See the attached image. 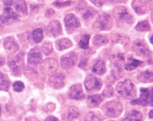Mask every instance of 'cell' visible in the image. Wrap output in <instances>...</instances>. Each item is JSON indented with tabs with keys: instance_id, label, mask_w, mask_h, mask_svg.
<instances>
[{
	"instance_id": "60d3db41",
	"label": "cell",
	"mask_w": 153,
	"mask_h": 121,
	"mask_svg": "<svg viewBox=\"0 0 153 121\" xmlns=\"http://www.w3.org/2000/svg\"><path fill=\"white\" fill-rule=\"evenodd\" d=\"M45 121H59V120L56 118L55 117L53 116H50L46 118Z\"/></svg>"
},
{
	"instance_id": "bcb514c9",
	"label": "cell",
	"mask_w": 153,
	"mask_h": 121,
	"mask_svg": "<svg viewBox=\"0 0 153 121\" xmlns=\"http://www.w3.org/2000/svg\"><path fill=\"white\" fill-rule=\"evenodd\" d=\"M110 1H111L112 3H117V2H119V3H120V0H110Z\"/></svg>"
},
{
	"instance_id": "681fc988",
	"label": "cell",
	"mask_w": 153,
	"mask_h": 121,
	"mask_svg": "<svg viewBox=\"0 0 153 121\" xmlns=\"http://www.w3.org/2000/svg\"><path fill=\"white\" fill-rule=\"evenodd\" d=\"M120 2H122V1H125V0H120Z\"/></svg>"
},
{
	"instance_id": "e0dca14e",
	"label": "cell",
	"mask_w": 153,
	"mask_h": 121,
	"mask_svg": "<svg viewBox=\"0 0 153 121\" xmlns=\"http://www.w3.org/2000/svg\"><path fill=\"white\" fill-rule=\"evenodd\" d=\"M5 49L10 54H14L19 49V45L12 37H8L4 43Z\"/></svg>"
},
{
	"instance_id": "7a4b0ae2",
	"label": "cell",
	"mask_w": 153,
	"mask_h": 121,
	"mask_svg": "<svg viewBox=\"0 0 153 121\" xmlns=\"http://www.w3.org/2000/svg\"><path fill=\"white\" fill-rule=\"evenodd\" d=\"M103 111L108 117L116 118L122 114L123 111V106L118 102H108L103 106Z\"/></svg>"
},
{
	"instance_id": "83f0119b",
	"label": "cell",
	"mask_w": 153,
	"mask_h": 121,
	"mask_svg": "<svg viewBox=\"0 0 153 121\" xmlns=\"http://www.w3.org/2000/svg\"><path fill=\"white\" fill-rule=\"evenodd\" d=\"M79 114V112L78 108L75 106H72L69 107L68 110V119L69 121H72L78 117Z\"/></svg>"
},
{
	"instance_id": "ffe728a7",
	"label": "cell",
	"mask_w": 153,
	"mask_h": 121,
	"mask_svg": "<svg viewBox=\"0 0 153 121\" xmlns=\"http://www.w3.org/2000/svg\"><path fill=\"white\" fill-rule=\"evenodd\" d=\"M3 20L4 21H9L10 20H17L19 18V15L14 12L11 7H5L4 10Z\"/></svg>"
},
{
	"instance_id": "8d00e7d4",
	"label": "cell",
	"mask_w": 153,
	"mask_h": 121,
	"mask_svg": "<svg viewBox=\"0 0 153 121\" xmlns=\"http://www.w3.org/2000/svg\"><path fill=\"white\" fill-rule=\"evenodd\" d=\"M95 11L93 9H88L85 12L83 13V18L84 20H87V19L92 18L95 15Z\"/></svg>"
},
{
	"instance_id": "7402d4cb",
	"label": "cell",
	"mask_w": 153,
	"mask_h": 121,
	"mask_svg": "<svg viewBox=\"0 0 153 121\" xmlns=\"http://www.w3.org/2000/svg\"><path fill=\"white\" fill-rule=\"evenodd\" d=\"M13 5H14L15 10L18 14L22 13L23 15H26L28 13L27 5L24 0H16L15 2H13Z\"/></svg>"
},
{
	"instance_id": "c3c4849f",
	"label": "cell",
	"mask_w": 153,
	"mask_h": 121,
	"mask_svg": "<svg viewBox=\"0 0 153 121\" xmlns=\"http://www.w3.org/2000/svg\"><path fill=\"white\" fill-rule=\"evenodd\" d=\"M151 42L152 44V35L151 38Z\"/></svg>"
},
{
	"instance_id": "4dcf8cb0",
	"label": "cell",
	"mask_w": 153,
	"mask_h": 121,
	"mask_svg": "<svg viewBox=\"0 0 153 121\" xmlns=\"http://www.w3.org/2000/svg\"><path fill=\"white\" fill-rule=\"evenodd\" d=\"M33 40L36 43H40L43 38V31L42 29L38 28L34 30L32 32Z\"/></svg>"
},
{
	"instance_id": "8fae6325",
	"label": "cell",
	"mask_w": 153,
	"mask_h": 121,
	"mask_svg": "<svg viewBox=\"0 0 153 121\" xmlns=\"http://www.w3.org/2000/svg\"><path fill=\"white\" fill-rule=\"evenodd\" d=\"M68 97L73 100H83L85 98V94H84L81 84H76L73 85L68 92Z\"/></svg>"
},
{
	"instance_id": "52a82bcc",
	"label": "cell",
	"mask_w": 153,
	"mask_h": 121,
	"mask_svg": "<svg viewBox=\"0 0 153 121\" xmlns=\"http://www.w3.org/2000/svg\"><path fill=\"white\" fill-rule=\"evenodd\" d=\"M111 20L110 15L107 13H102L98 15L96 20L95 21V27L99 31H105L110 30L111 26Z\"/></svg>"
},
{
	"instance_id": "d6986e66",
	"label": "cell",
	"mask_w": 153,
	"mask_h": 121,
	"mask_svg": "<svg viewBox=\"0 0 153 121\" xmlns=\"http://www.w3.org/2000/svg\"><path fill=\"white\" fill-rule=\"evenodd\" d=\"M122 121H143V114L140 112L132 110L126 114Z\"/></svg>"
},
{
	"instance_id": "30bf717a",
	"label": "cell",
	"mask_w": 153,
	"mask_h": 121,
	"mask_svg": "<svg viewBox=\"0 0 153 121\" xmlns=\"http://www.w3.org/2000/svg\"><path fill=\"white\" fill-rule=\"evenodd\" d=\"M77 60V54L71 52L65 54L61 57V64L62 66L65 68H71L76 64Z\"/></svg>"
},
{
	"instance_id": "74e56055",
	"label": "cell",
	"mask_w": 153,
	"mask_h": 121,
	"mask_svg": "<svg viewBox=\"0 0 153 121\" xmlns=\"http://www.w3.org/2000/svg\"><path fill=\"white\" fill-rule=\"evenodd\" d=\"M95 6L101 7L106 2V0H89Z\"/></svg>"
},
{
	"instance_id": "3957f363",
	"label": "cell",
	"mask_w": 153,
	"mask_h": 121,
	"mask_svg": "<svg viewBox=\"0 0 153 121\" xmlns=\"http://www.w3.org/2000/svg\"><path fill=\"white\" fill-rule=\"evenodd\" d=\"M153 92L152 88L151 89H141L140 95L138 99H134L131 101V104L133 105L138 104L141 106H152Z\"/></svg>"
},
{
	"instance_id": "f546056e",
	"label": "cell",
	"mask_w": 153,
	"mask_h": 121,
	"mask_svg": "<svg viewBox=\"0 0 153 121\" xmlns=\"http://www.w3.org/2000/svg\"><path fill=\"white\" fill-rule=\"evenodd\" d=\"M90 35L89 34H84L79 42V46L82 49H88Z\"/></svg>"
},
{
	"instance_id": "7c38bea8",
	"label": "cell",
	"mask_w": 153,
	"mask_h": 121,
	"mask_svg": "<svg viewBox=\"0 0 153 121\" xmlns=\"http://www.w3.org/2000/svg\"><path fill=\"white\" fill-rule=\"evenodd\" d=\"M23 65V59L20 56L15 57L14 58L9 60L8 66L12 70V72L15 76H20L22 72Z\"/></svg>"
},
{
	"instance_id": "f35d334b",
	"label": "cell",
	"mask_w": 153,
	"mask_h": 121,
	"mask_svg": "<svg viewBox=\"0 0 153 121\" xmlns=\"http://www.w3.org/2000/svg\"><path fill=\"white\" fill-rule=\"evenodd\" d=\"M71 4V1H66V2H64V3L56 2V3H54V5H55V6H56V7H62L68 6V5H69Z\"/></svg>"
},
{
	"instance_id": "9a60e30c",
	"label": "cell",
	"mask_w": 153,
	"mask_h": 121,
	"mask_svg": "<svg viewBox=\"0 0 153 121\" xmlns=\"http://www.w3.org/2000/svg\"><path fill=\"white\" fill-rule=\"evenodd\" d=\"M42 60V54L37 48L32 49L28 54V62L30 66H36L40 64Z\"/></svg>"
},
{
	"instance_id": "7dc6e473",
	"label": "cell",
	"mask_w": 153,
	"mask_h": 121,
	"mask_svg": "<svg viewBox=\"0 0 153 121\" xmlns=\"http://www.w3.org/2000/svg\"><path fill=\"white\" fill-rule=\"evenodd\" d=\"M1 106H0V116H1Z\"/></svg>"
},
{
	"instance_id": "ab89813d",
	"label": "cell",
	"mask_w": 153,
	"mask_h": 121,
	"mask_svg": "<svg viewBox=\"0 0 153 121\" xmlns=\"http://www.w3.org/2000/svg\"><path fill=\"white\" fill-rule=\"evenodd\" d=\"M5 7H11L13 4V0H2Z\"/></svg>"
},
{
	"instance_id": "836d02e7",
	"label": "cell",
	"mask_w": 153,
	"mask_h": 121,
	"mask_svg": "<svg viewBox=\"0 0 153 121\" xmlns=\"http://www.w3.org/2000/svg\"><path fill=\"white\" fill-rule=\"evenodd\" d=\"M84 121H102L97 114L94 112H90L84 119Z\"/></svg>"
},
{
	"instance_id": "ac0fdd59",
	"label": "cell",
	"mask_w": 153,
	"mask_h": 121,
	"mask_svg": "<svg viewBox=\"0 0 153 121\" xmlns=\"http://www.w3.org/2000/svg\"><path fill=\"white\" fill-rule=\"evenodd\" d=\"M102 94H94L90 95L87 99V105L90 108H95L101 104L103 100Z\"/></svg>"
},
{
	"instance_id": "8992f818",
	"label": "cell",
	"mask_w": 153,
	"mask_h": 121,
	"mask_svg": "<svg viewBox=\"0 0 153 121\" xmlns=\"http://www.w3.org/2000/svg\"><path fill=\"white\" fill-rule=\"evenodd\" d=\"M59 64L54 58H49L41 62L40 69L45 74H52L58 70Z\"/></svg>"
},
{
	"instance_id": "484cf974",
	"label": "cell",
	"mask_w": 153,
	"mask_h": 121,
	"mask_svg": "<svg viewBox=\"0 0 153 121\" xmlns=\"http://www.w3.org/2000/svg\"><path fill=\"white\" fill-rule=\"evenodd\" d=\"M143 64V62L140 60H136L134 58H130L129 62L124 65V68L127 71H132L136 69V68Z\"/></svg>"
},
{
	"instance_id": "5b68a950",
	"label": "cell",
	"mask_w": 153,
	"mask_h": 121,
	"mask_svg": "<svg viewBox=\"0 0 153 121\" xmlns=\"http://www.w3.org/2000/svg\"><path fill=\"white\" fill-rule=\"evenodd\" d=\"M84 84L87 92H95L99 91L101 89L102 86V82L92 74H88L85 79Z\"/></svg>"
},
{
	"instance_id": "f1b7e54d",
	"label": "cell",
	"mask_w": 153,
	"mask_h": 121,
	"mask_svg": "<svg viewBox=\"0 0 153 121\" xmlns=\"http://www.w3.org/2000/svg\"><path fill=\"white\" fill-rule=\"evenodd\" d=\"M136 30L139 32H147L150 31L151 30V26L149 21H143L139 22L136 26Z\"/></svg>"
},
{
	"instance_id": "5bb4252c",
	"label": "cell",
	"mask_w": 153,
	"mask_h": 121,
	"mask_svg": "<svg viewBox=\"0 0 153 121\" xmlns=\"http://www.w3.org/2000/svg\"><path fill=\"white\" fill-rule=\"evenodd\" d=\"M134 51L136 52V54L140 55V56L149 57L151 54V51L149 49L148 46L142 40H137L134 43L133 45Z\"/></svg>"
},
{
	"instance_id": "ba28073f",
	"label": "cell",
	"mask_w": 153,
	"mask_h": 121,
	"mask_svg": "<svg viewBox=\"0 0 153 121\" xmlns=\"http://www.w3.org/2000/svg\"><path fill=\"white\" fill-rule=\"evenodd\" d=\"M65 25L67 32L72 33L81 26V22L75 15L70 13L65 17Z\"/></svg>"
},
{
	"instance_id": "44dd1931",
	"label": "cell",
	"mask_w": 153,
	"mask_h": 121,
	"mask_svg": "<svg viewBox=\"0 0 153 121\" xmlns=\"http://www.w3.org/2000/svg\"><path fill=\"white\" fill-rule=\"evenodd\" d=\"M91 71L97 75H102L106 72V66L102 60H98L92 66Z\"/></svg>"
},
{
	"instance_id": "d4e9b609",
	"label": "cell",
	"mask_w": 153,
	"mask_h": 121,
	"mask_svg": "<svg viewBox=\"0 0 153 121\" xmlns=\"http://www.w3.org/2000/svg\"><path fill=\"white\" fill-rule=\"evenodd\" d=\"M138 80L139 81L142 82H144V83H147V82H152V72L151 71H143L141 73L138 74Z\"/></svg>"
},
{
	"instance_id": "4316f807",
	"label": "cell",
	"mask_w": 153,
	"mask_h": 121,
	"mask_svg": "<svg viewBox=\"0 0 153 121\" xmlns=\"http://www.w3.org/2000/svg\"><path fill=\"white\" fill-rule=\"evenodd\" d=\"M93 45L96 47H100V46H104L108 43V40L103 35H96L94 37V39L92 41Z\"/></svg>"
},
{
	"instance_id": "4fadbf2b",
	"label": "cell",
	"mask_w": 153,
	"mask_h": 121,
	"mask_svg": "<svg viewBox=\"0 0 153 121\" xmlns=\"http://www.w3.org/2000/svg\"><path fill=\"white\" fill-rule=\"evenodd\" d=\"M62 33L61 24L57 20H54L48 24L46 27V34L50 37H56Z\"/></svg>"
},
{
	"instance_id": "7bdbcfd3",
	"label": "cell",
	"mask_w": 153,
	"mask_h": 121,
	"mask_svg": "<svg viewBox=\"0 0 153 121\" xmlns=\"http://www.w3.org/2000/svg\"><path fill=\"white\" fill-rule=\"evenodd\" d=\"M4 63H5V60H4V59L2 57L0 56V67L2 66L4 64Z\"/></svg>"
},
{
	"instance_id": "277c9868",
	"label": "cell",
	"mask_w": 153,
	"mask_h": 121,
	"mask_svg": "<svg viewBox=\"0 0 153 121\" xmlns=\"http://www.w3.org/2000/svg\"><path fill=\"white\" fill-rule=\"evenodd\" d=\"M114 17L120 23L131 24L134 22L133 16L125 7H117L114 11Z\"/></svg>"
},
{
	"instance_id": "f6af8a7d",
	"label": "cell",
	"mask_w": 153,
	"mask_h": 121,
	"mask_svg": "<svg viewBox=\"0 0 153 121\" xmlns=\"http://www.w3.org/2000/svg\"><path fill=\"white\" fill-rule=\"evenodd\" d=\"M149 117L151 119H152V110H151V111L149 112Z\"/></svg>"
},
{
	"instance_id": "603a6c76",
	"label": "cell",
	"mask_w": 153,
	"mask_h": 121,
	"mask_svg": "<svg viewBox=\"0 0 153 121\" xmlns=\"http://www.w3.org/2000/svg\"><path fill=\"white\" fill-rule=\"evenodd\" d=\"M73 46V43L70 40L67 38H62L56 42V46L58 50L62 51L67 48H69Z\"/></svg>"
},
{
	"instance_id": "9c48e42d",
	"label": "cell",
	"mask_w": 153,
	"mask_h": 121,
	"mask_svg": "<svg viewBox=\"0 0 153 121\" xmlns=\"http://www.w3.org/2000/svg\"><path fill=\"white\" fill-rule=\"evenodd\" d=\"M65 76L62 73L53 74L48 78V84L54 89H60L65 86Z\"/></svg>"
},
{
	"instance_id": "d590c367",
	"label": "cell",
	"mask_w": 153,
	"mask_h": 121,
	"mask_svg": "<svg viewBox=\"0 0 153 121\" xmlns=\"http://www.w3.org/2000/svg\"><path fill=\"white\" fill-rule=\"evenodd\" d=\"M102 95L103 97H107V98H110L112 97L114 95V90L112 89V87L110 86H108L104 90V91L103 92Z\"/></svg>"
},
{
	"instance_id": "6da1fadb",
	"label": "cell",
	"mask_w": 153,
	"mask_h": 121,
	"mask_svg": "<svg viewBox=\"0 0 153 121\" xmlns=\"http://www.w3.org/2000/svg\"><path fill=\"white\" fill-rule=\"evenodd\" d=\"M116 90L120 97L125 99H133L136 95L134 85L128 79L120 82L116 86Z\"/></svg>"
},
{
	"instance_id": "cb8c5ba5",
	"label": "cell",
	"mask_w": 153,
	"mask_h": 121,
	"mask_svg": "<svg viewBox=\"0 0 153 121\" xmlns=\"http://www.w3.org/2000/svg\"><path fill=\"white\" fill-rule=\"evenodd\" d=\"M10 80L6 74L0 72V90L7 91L10 89Z\"/></svg>"
},
{
	"instance_id": "ee69618b",
	"label": "cell",
	"mask_w": 153,
	"mask_h": 121,
	"mask_svg": "<svg viewBox=\"0 0 153 121\" xmlns=\"http://www.w3.org/2000/svg\"><path fill=\"white\" fill-rule=\"evenodd\" d=\"M4 23H5L4 20H3L2 18L0 17V28H1V27H3V26H4Z\"/></svg>"
},
{
	"instance_id": "d6a6232c",
	"label": "cell",
	"mask_w": 153,
	"mask_h": 121,
	"mask_svg": "<svg viewBox=\"0 0 153 121\" xmlns=\"http://www.w3.org/2000/svg\"><path fill=\"white\" fill-rule=\"evenodd\" d=\"M42 50L46 56H48L53 52V45L51 42H45L42 46Z\"/></svg>"
},
{
	"instance_id": "b9f144b4",
	"label": "cell",
	"mask_w": 153,
	"mask_h": 121,
	"mask_svg": "<svg viewBox=\"0 0 153 121\" xmlns=\"http://www.w3.org/2000/svg\"><path fill=\"white\" fill-rule=\"evenodd\" d=\"M25 121H40V120L36 119L35 117H28V118H26L25 119Z\"/></svg>"
},
{
	"instance_id": "f907efd6",
	"label": "cell",
	"mask_w": 153,
	"mask_h": 121,
	"mask_svg": "<svg viewBox=\"0 0 153 121\" xmlns=\"http://www.w3.org/2000/svg\"><path fill=\"white\" fill-rule=\"evenodd\" d=\"M110 121H114V120H110Z\"/></svg>"
},
{
	"instance_id": "2e32d148",
	"label": "cell",
	"mask_w": 153,
	"mask_h": 121,
	"mask_svg": "<svg viewBox=\"0 0 153 121\" xmlns=\"http://www.w3.org/2000/svg\"><path fill=\"white\" fill-rule=\"evenodd\" d=\"M132 6L135 12L139 15H143L148 10V3L146 0H133Z\"/></svg>"
},
{
	"instance_id": "e575fe53",
	"label": "cell",
	"mask_w": 153,
	"mask_h": 121,
	"mask_svg": "<svg viewBox=\"0 0 153 121\" xmlns=\"http://www.w3.org/2000/svg\"><path fill=\"white\" fill-rule=\"evenodd\" d=\"M24 84L22 83V82L20 81H17L13 83V89L14 90V91L18 92H20L22 91V90L24 89Z\"/></svg>"
},
{
	"instance_id": "1f68e13d",
	"label": "cell",
	"mask_w": 153,
	"mask_h": 121,
	"mask_svg": "<svg viewBox=\"0 0 153 121\" xmlns=\"http://www.w3.org/2000/svg\"><path fill=\"white\" fill-rule=\"evenodd\" d=\"M124 54H119L117 55H116V56H114L112 57V60H111V61H112V62L115 65L117 66H120L122 64V62H124Z\"/></svg>"
}]
</instances>
